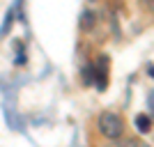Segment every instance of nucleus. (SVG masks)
I'll use <instances>...</instances> for the list:
<instances>
[{"label":"nucleus","mask_w":154,"mask_h":147,"mask_svg":"<svg viewBox=\"0 0 154 147\" xmlns=\"http://www.w3.org/2000/svg\"><path fill=\"white\" fill-rule=\"evenodd\" d=\"M5 16H7V19H5V26L0 28V37H5V35H7V30L12 28V23H14V9H9V12H7Z\"/></svg>","instance_id":"nucleus-6"},{"label":"nucleus","mask_w":154,"mask_h":147,"mask_svg":"<svg viewBox=\"0 0 154 147\" xmlns=\"http://www.w3.org/2000/svg\"><path fill=\"white\" fill-rule=\"evenodd\" d=\"M99 131H101V136H106L110 140L120 138L122 131H124L122 117L115 115V113H101V115H99Z\"/></svg>","instance_id":"nucleus-1"},{"label":"nucleus","mask_w":154,"mask_h":147,"mask_svg":"<svg viewBox=\"0 0 154 147\" xmlns=\"http://www.w3.org/2000/svg\"><path fill=\"white\" fill-rule=\"evenodd\" d=\"M83 83L85 85L94 83V67H92V64H85L83 67Z\"/></svg>","instance_id":"nucleus-5"},{"label":"nucleus","mask_w":154,"mask_h":147,"mask_svg":"<svg viewBox=\"0 0 154 147\" xmlns=\"http://www.w3.org/2000/svg\"><path fill=\"white\" fill-rule=\"evenodd\" d=\"M106 64H108V58H101L94 64V83L99 90H106L108 85V71H106Z\"/></svg>","instance_id":"nucleus-2"},{"label":"nucleus","mask_w":154,"mask_h":147,"mask_svg":"<svg viewBox=\"0 0 154 147\" xmlns=\"http://www.w3.org/2000/svg\"><path fill=\"white\" fill-rule=\"evenodd\" d=\"M134 124H136V129H138L140 133H149V129H152V120H149V117L145 115V113H140V115H136Z\"/></svg>","instance_id":"nucleus-3"},{"label":"nucleus","mask_w":154,"mask_h":147,"mask_svg":"<svg viewBox=\"0 0 154 147\" xmlns=\"http://www.w3.org/2000/svg\"><path fill=\"white\" fill-rule=\"evenodd\" d=\"M90 2H94V0H90Z\"/></svg>","instance_id":"nucleus-9"},{"label":"nucleus","mask_w":154,"mask_h":147,"mask_svg":"<svg viewBox=\"0 0 154 147\" xmlns=\"http://www.w3.org/2000/svg\"><path fill=\"white\" fill-rule=\"evenodd\" d=\"M92 26H94V14L83 12L81 14V28H83V30H92Z\"/></svg>","instance_id":"nucleus-4"},{"label":"nucleus","mask_w":154,"mask_h":147,"mask_svg":"<svg viewBox=\"0 0 154 147\" xmlns=\"http://www.w3.org/2000/svg\"><path fill=\"white\" fill-rule=\"evenodd\" d=\"M147 74H149V76L154 78V64H147Z\"/></svg>","instance_id":"nucleus-8"},{"label":"nucleus","mask_w":154,"mask_h":147,"mask_svg":"<svg viewBox=\"0 0 154 147\" xmlns=\"http://www.w3.org/2000/svg\"><path fill=\"white\" fill-rule=\"evenodd\" d=\"M140 2L147 7V9H154V0H140Z\"/></svg>","instance_id":"nucleus-7"}]
</instances>
